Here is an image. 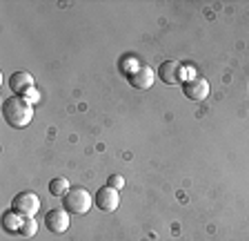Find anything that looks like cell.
<instances>
[{"mask_svg": "<svg viewBox=\"0 0 249 241\" xmlns=\"http://www.w3.org/2000/svg\"><path fill=\"white\" fill-rule=\"evenodd\" d=\"M2 119L9 127L14 130H22L31 123L34 119V105L25 99V96H9L2 103Z\"/></svg>", "mask_w": 249, "mask_h": 241, "instance_id": "1", "label": "cell"}, {"mask_svg": "<svg viewBox=\"0 0 249 241\" xmlns=\"http://www.w3.org/2000/svg\"><path fill=\"white\" fill-rule=\"evenodd\" d=\"M62 205L67 212H73V215H87L91 210V194L85 188H71L65 197H62Z\"/></svg>", "mask_w": 249, "mask_h": 241, "instance_id": "2", "label": "cell"}, {"mask_svg": "<svg viewBox=\"0 0 249 241\" xmlns=\"http://www.w3.org/2000/svg\"><path fill=\"white\" fill-rule=\"evenodd\" d=\"M11 210H14L16 215L20 217H36V212L40 210V197H38L36 192H29V190H25V192L16 194L14 201H11Z\"/></svg>", "mask_w": 249, "mask_h": 241, "instance_id": "3", "label": "cell"}, {"mask_svg": "<svg viewBox=\"0 0 249 241\" xmlns=\"http://www.w3.org/2000/svg\"><path fill=\"white\" fill-rule=\"evenodd\" d=\"M182 94L185 99L194 100V103H200L209 96V83L202 76H194V79H187L182 83Z\"/></svg>", "mask_w": 249, "mask_h": 241, "instance_id": "4", "label": "cell"}, {"mask_svg": "<svg viewBox=\"0 0 249 241\" xmlns=\"http://www.w3.org/2000/svg\"><path fill=\"white\" fill-rule=\"evenodd\" d=\"M158 76L167 85H180L185 83V67L180 63H176V60H165L158 67Z\"/></svg>", "mask_w": 249, "mask_h": 241, "instance_id": "5", "label": "cell"}, {"mask_svg": "<svg viewBox=\"0 0 249 241\" xmlns=\"http://www.w3.org/2000/svg\"><path fill=\"white\" fill-rule=\"evenodd\" d=\"M93 205H96L98 210H103V212H114V210L120 205L118 190L109 188V185L100 188L98 192H96V197H93Z\"/></svg>", "mask_w": 249, "mask_h": 241, "instance_id": "6", "label": "cell"}, {"mask_svg": "<svg viewBox=\"0 0 249 241\" xmlns=\"http://www.w3.org/2000/svg\"><path fill=\"white\" fill-rule=\"evenodd\" d=\"M45 225L47 230L53 235H62L69 228V212L65 208H53L45 215Z\"/></svg>", "mask_w": 249, "mask_h": 241, "instance_id": "7", "label": "cell"}, {"mask_svg": "<svg viewBox=\"0 0 249 241\" xmlns=\"http://www.w3.org/2000/svg\"><path fill=\"white\" fill-rule=\"evenodd\" d=\"M9 89L14 96H27L34 89V76L29 72H14L9 76Z\"/></svg>", "mask_w": 249, "mask_h": 241, "instance_id": "8", "label": "cell"}, {"mask_svg": "<svg viewBox=\"0 0 249 241\" xmlns=\"http://www.w3.org/2000/svg\"><path fill=\"white\" fill-rule=\"evenodd\" d=\"M129 83L136 89H149L154 85V69L149 65H140L134 74H129Z\"/></svg>", "mask_w": 249, "mask_h": 241, "instance_id": "9", "label": "cell"}, {"mask_svg": "<svg viewBox=\"0 0 249 241\" xmlns=\"http://www.w3.org/2000/svg\"><path fill=\"white\" fill-rule=\"evenodd\" d=\"M22 223H25V217L16 215L14 210H7L5 215H2V228L7 232H11V235H20Z\"/></svg>", "mask_w": 249, "mask_h": 241, "instance_id": "10", "label": "cell"}, {"mask_svg": "<svg viewBox=\"0 0 249 241\" xmlns=\"http://www.w3.org/2000/svg\"><path fill=\"white\" fill-rule=\"evenodd\" d=\"M69 190H71V185H69V181L65 177H56L49 181V194L52 197H65Z\"/></svg>", "mask_w": 249, "mask_h": 241, "instance_id": "11", "label": "cell"}, {"mask_svg": "<svg viewBox=\"0 0 249 241\" xmlns=\"http://www.w3.org/2000/svg\"><path fill=\"white\" fill-rule=\"evenodd\" d=\"M38 232V221H36V217H27L25 219V223H22V228H20V237H25V239H31V237Z\"/></svg>", "mask_w": 249, "mask_h": 241, "instance_id": "12", "label": "cell"}, {"mask_svg": "<svg viewBox=\"0 0 249 241\" xmlns=\"http://www.w3.org/2000/svg\"><path fill=\"white\" fill-rule=\"evenodd\" d=\"M107 185L114 190H120V188H124V179L120 177V174H111V177L107 179Z\"/></svg>", "mask_w": 249, "mask_h": 241, "instance_id": "13", "label": "cell"}, {"mask_svg": "<svg viewBox=\"0 0 249 241\" xmlns=\"http://www.w3.org/2000/svg\"><path fill=\"white\" fill-rule=\"evenodd\" d=\"M25 99H27V100H29V103H36V100H38V99H40V94H38L36 89H31V92H29V94H27V96H25Z\"/></svg>", "mask_w": 249, "mask_h": 241, "instance_id": "14", "label": "cell"}]
</instances>
